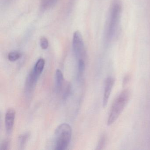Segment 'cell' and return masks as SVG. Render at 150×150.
Listing matches in <instances>:
<instances>
[{"mask_svg": "<svg viewBox=\"0 0 150 150\" xmlns=\"http://www.w3.org/2000/svg\"><path fill=\"white\" fill-rule=\"evenodd\" d=\"M85 70V64L84 60L82 59H79L78 62V73L79 77L82 76Z\"/></svg>", "mask_w": 150, "mask_h": 150, "instance_id": "4fadbf2b", "label": "cell"}, {"mask_svg": "<svg viewBox=\"0 0 150 150\" xmlns=\"http://www.w3.org/2000/svg\"><path fill=\"white\" fill-rule=\"evenodd\" d=\"M10 147V142L9 140L6 139L4 140L1 144L0 150H7L9 149Z\"/></svg>", "mask_w": 150, "mask_h": 150, "instance_id": "2e32d148", "label": "cell"}, {"mask_svg": "<svg viewBox=\"0 0 150 150\" xmlns=\"http://www.w3.org/2000/svg\"><path fill=\"white\" fill-rule=\"evenodd\" d=\"M21 54L17 52H10L8 55V59L9 61L14 62L19 59L21 57Z\"/></svg>", "mask_w": 150, "mask_h": 150, "instance_id": "7c38bea8", "label": "cell"}, {"mask_svg": "<svg viewBox=\"0 0 150 150\" xmlns=\"http://www.w3.org/2000/svg\"><path fill=\"white\" fill-rule=\"evenodd\" d=\"M73 50L77 58L83 59L85 54V46L82 36L79 31H76L74 34Z\"/></svg>", "mask_w": 150, "mask_h": 150, "instance_id": "277c9868", "label": "cell"}, {"mask_svg": "<svg viewBox=\"0 0 150 150\" xmlns=\"http://www.w3.org/2000/svg\"><path fill=\"white\" fill-rule=\"evenodd\" d=\"M57 1V0H42V7L44 9H48L53 6Z\"/></svg>", "mask_w": 150, "mask_h": 150, "instance_id": "8fae6325", "label": "cell"}, {"mask_svg": "<svg viewBox=\"0 0 150 150\" xmlns=\"http://www.w3.org/2000/svg\"><path fill=\"white\" fill-rule=\"evenodd\" d=\"M105 142H106V137L104 135H102L98 142V145L96 146V150H102L103 149V147L105 146Z\"/></svg>", "mask_w": 150, "mask_h": 150, "instance_id": "5bb4252c", "label": "cell"}, {"mask_svg": "<svg viewBox=\"0 0 150 150\" xmlns=\"http://www.w3.org/2000/svg\"><path fill=\"white\" fill-rule=\"evenodd\" d=\"M115 82V79L112 77H108L105 81L104 92L103 99V108H106L107 106Z\"/></svg>", "mask_w": 150, "mask_h": 150, "instance_id": "8992f818", "label": "cell"}, {"mask_svg": "<svg viewBox=\"0 0 150 150\" xmlns=\"http://www.w3.org/2000/svg\"><path fill=\"white\" fill-rule=\"evenodd\" d=\"M122 6L118 0H115L110 8L108 27L107 28V38L109 41L114 38L116 35L120 23Z\"/></svg>", "mask_w": 150, "mask_h": 150, "instance_id": "6da1fadb", "label": "cell"}, {"mask_svg": "<svg viewBox=\"0 0 150 150\" xmlns=\"http://www.w3.org/2000/svg\"><path fill=\"white\" fill-rule=\"evenodd\" d=\"M45 65V60L43 59H40L37 61L33 69L37 73L40 75L43 71Z\"/></svg>", "mask_w": 150, "mask_h": 150, "instance_id": "30bf717a", "label": "cell"}, {"mask_svg": "<svg viewBox=\"0 0 150 150\" xmlns=\"http://www.w3.org/2000/svg\"><path fill=\"white\" fill-rule=\"evenodd\" d=\"M40 76L34 71V69L31 70L28 76L25 85V91L27 94L30 95L32 93Z\"/></svg>", "mask_w": 150, "mask_h": 150, "instance_id": "5b68a950", "label": "cell"}, {"mask_svg": "<svg viewBox=\"0 0 150 150\" xmlns=\"http://www.w3.org/2000/svg\"><path fill=\"white\" fill-rule=\"evenodd\" d=\"M40 45L43 50H46L49 47V42L47 38L42 37L40 39Z\"/></svg>", "mask_w": 150, "mask_h": 150, "instance_id": "9a60e30c", "label": "cell"}, {"mask_svg": "<svg viewBox=\"0 0 150 150\" xmlns=\"http://www.w3.org/2000/svg\"><path fill=\"white\" fill-rule=\"evenodd\" d=\"M70 91H71V86L69 84L66 87L64 92V93L63 94V97L64 98H67L70 94Z\"/></svg>", "mask_w": 150, "mask_h": 150, "instance_id": "e0dca14e", "label": "cell"}, {"mask_svg": "<svg viewBox=\"0 0 150 150\" xmlns=\"http://www.w3.org/2000/svg\"><path fill=\"white\" fill-rule=\"evenodd\" d=\"M56 90L57 93L60 92L62 88L64 77L61 70L57 69L56 72Z\"/></svg>", "mask_w": 150, "mask_h": 150, "instance_id": "9c48e42d", "label": "cell"}, {"mask_svg": "<svg viewBox=\"0 0 150 150\" xmlns=\"http://www.w3.org/2000/svg\"><path fill=\"white\" fill-rule=\"evenodd\" d=\"M71 136V127L68 124L59 125L55 133V150H66L70 144Z\"/></svg>", "mask_w": 150, "mask_h": 150, "instance_id": "3957f363", "label": "cell"}, {"mask_svg": "<svg viewBox=\"0 0 150 150\" xmlns=\"http://www.w3.org/2000/svg\"><path fill=\"white\" fill-rule=\"evenodd\" d=\"M30 133L26 132L19 136L18 138V146L20 150H23L30 137Z\"/></svg>", "mask_w": 150, "mask_h": 150, "instance_id": "ba28073f", "label": "cell"}, {"mask_svg": "<svg viewBox=\"0 0 150 150\" xmlns=\"http://www.w3.org/2000/svg\"><path fill=\"white\" fill-rule=\"evenodd\" d=\"M129 76H128V75L125 76V77L123 81V85H126V84L128 83L129 80Z\"/></svg>", "mask_w": 150, "mask_h": 150, "instance_id": "ac0fdd59", "label": "cell"}, {"mask_svg": "<svg viewBox=\"0 0 150 150\" xmlns=\"http://www.w3.org/2000/svg\"><path fill=\"white\" fill-rule=\"evenodd\" d=\"M130 97V93L128 89L124 90L117 98L111 108V110L107 122V125H112L118 118L126 105L128 103Z\"/></svg>", "mask_w": 150, "mask_h": 150, "instance_id": "7a4b0ae2", "label": "cell"}, {"mask_svg": "<svg viewBox=\"0 0 150 150\" xmlns=\"http://www.w3.org/2000/svg\"><path fill=\"white\" fill-rule=\"evenodd\" d=\"M15 116V110L13 109H9L6 112L5 116V126L7 134H10L13 131Z\"/></svg>", "mask_w": 150, "mask_h": 150, "instance_id": "52a82bcc", "label": "cell"}]
</instances>
